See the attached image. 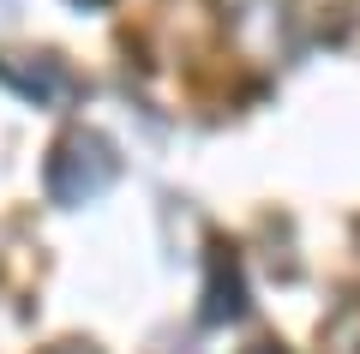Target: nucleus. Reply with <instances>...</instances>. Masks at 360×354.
Instances as JSON below:
<instances>
[{"mask_svg":"<svg viewBox=\"0 0 360 354\" xmlns=\"http://www.w3.org/2000/svg\"><path fill=\"white\" fill-rule=\"evenodd\" d=\"M246 312V277L234 246H210V282H205V324H229V318Z\"/></svg>","mask_w":360,"mask_h":354,"instance_id":"3","label":"nucleus"},{"mask_svg":"<svg viewBox=\"0 0 360 354\" xmlns=\"http://www.w3.org/2000/svg\"><path fill=\"white\" fill-rule=\"evenodd\" d=\"M72 6H108V0H72Z\"/></svg>","mask_w":360,"mask_h":354,"instance_id":"7","label":"nucleus"},{"mask_svg":"<svg viewBox=\"0 0 360 354\" xmlns=\"http://www.w3.org/2000/svg\"><path fill=\"white\" fill-rule=\"evenodd\" d=\"M240 354H288L283 342H252V348H240Z\"/></svg>","mask_w":360,"mask_h":354,"instance_id":"6","label":"nucleus"},{"mask_svg":"<svg viewBox=\"0 0 360 354\" xmlns=\"http://www.w3.org/2000/svg\"><path fill=\"white\" fill-rule=\"evenodd\" d=\"M115 175H120V151L96 127H72L49 151V168H42L54 204H90V198H103V192L115 187Z\"/></svg>","mask_w":360,"mask_h":354,"instance_id":"1","label":"nucleus"},{"mask_svg":"<svg viewBox=\"0 0 360 354\" xmlns=\"http://www.w3.org/2000/svg\"><path fill=\"white\" fill-rule=\"evenodd\" d=\"M42 354H103L96 342H54V348H42Z\"/></svg>","mask_w":360,"mask_h":354,"instance_id":"5","label":"nucleus"},{"mask_svg":"<svg viewBox=\"0 0 360 354\" xmlns=\"http://www.w3.org/2000/svg\"><path fill=\"white\" fill-rule=\"evenodd\" d=\"M0 84H13L37 108H54V102L78 96V72L60 54H0Z\"/></svg>","mask_w":360,"mask_h":354,"instance_id":"2","label":"nucleus"},{"mask_svg":"<svg viewBox=\"0 0 360 354\" xmlns=\"http://www.w3.org/2000/svg\"><path fill=\"white\" fill-rule=\"evenodd\" d=\"M288 18L307 42H342L354 30V0H288Z\"/></svg>","mask_w":360,"mask_h":354,"instance_id":"4","label":"nucleus"}]
</instances>
